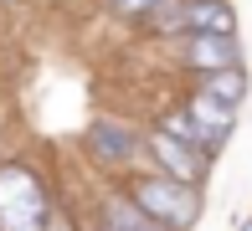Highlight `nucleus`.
Instances as JSON below:
<instances>
[{
  "instance_id": "0eeeda50",
  "label": "nucleus",
  "mask_w": 252,
  "mask_h": 231,
  "mask_svg": "<svg viewBox=\"0 0 252 231\" xmlns=\"http://www.w3.org/2000/svg\"><path fill=\"white\" fill-rule=\"evenodd\" d=\"M196 92L211 98V103H221V108H237V103L247 98V77H242V67H232V72H206Z\"/></svg>"
},
{
  "instance_id": "7ed1b4c3",
  "label": "nucleus",
  "mask_w": 252,
  "mask_h": 231,
  "mask_svg": "<svg viewBox=\"0 0 252 231\" xmlns=\"http://www.w3.org/2000/svg\"><path fill=\"white\" fill-rule=\"evenodd\" d=\"M180 62L206 77V72H232V67H242V52H237V36H186Z\"/></svg>"
},
{
  "instance_id": "9d476101",
  "label": "nucleus",
  "mask_w": 252,
  "mask_h": 231,
  "mask_svg": "<svg viewBox=\"0 0 252 231\" xmlns=\"http://www.w3.org/2000/svg\"><path fill=\"white\" fill-rule=\"evenodd\" d=\"M159 0H113V16L119 21H150V10Z\"/></svg>"
},
{
  "instance_id": "20e7f679",
  "label": "nucleus",
  "mask_w": 252,
  "mask_h": 231,
  "mask_svg": "<svg viewBox=\"0 0 252 231\" xmlns=\"http://www.w3.org/2000/svg\"><path fill=\"white\" fill-rule=\"evenodd\" d=\"M150 154L159 159V170H165L170 180H180V185H196L206 175V154H196L190 144H180V139H170V134H150Z\"/></svg>"
},
{
  "instance_id": "39448f33",
  "label": "nucleus",
  "mask_w": 252,
  "mask_h": 231,
  "mask_svg": "<svg viewBox=\"0 0 252 231\" xmlns=\"http://www.w3.org/2000/svg\"><path fill=\"white\" fill-rule=\"evenodd\" d=\"M88 149H93L98 165H129V159L139 154V139H134V129H124V123L103 118L98 129H93V139H88Z\"/></svg>"
},
{
  "instance_id": "423d86ee",
  "label": "nucleus",
  "mask_w": 252,
  "mask_h": 231,
  "mask_svg": "<svg viewBox=\"0 0 252 231\" xmlns=\"http://www.w3.org/2000/svg\"><path fill=\"white\" fill-rule=\"evenodd\" d=\"M186 113H190V123H196V134L206 139V149H221L226 134H232V113H237V108H221V103H211V98H201V92H196Z\"/></svg>"
},
{
  "instance_id": "1a4fd4ad",
  "label": "nucleus",
  "mask_w": 252,
  "mask_h": 231,
  "mask_svg": "<svg viewBox=\"0 0 252 231\" xmlns=\"http://www.w3.org/2000/svg\"><path fill=\"white\" fill-rule=\"evenodd\" d=\"M103 231H155V226L144 221V216L134 211L129 201H113V205H108V221H103Z\"/></svg>"
},
{
  "instance_id": "6e6552de",
  "label": "nucleus",
  "mask_w": 252,
  "mask_h": 231,
  "mask_svg": "<svg viewBox=\"0 0 252 231\" xmlns=\"http://www.w3.org/2000/svg\"><path fill=\"white\" fill-rule=\"evenodd\" d=\"M159 134H170V139H180V144H190L196 154H211V149H206V139L196 134V123H190V113H180V108H170L165 118H159Z\"/></svg>"
},
{
  "instance_id": "f03ea898",
  "label": "nucleus",
  "mask_w": 252,
  "mask_h": 231,
  "mask_svg": "<svg viewBox=\"0 0 252 231\" xmlns=\"http://www.w3.org/2000/svg\"><path fill=\"white\" fill-rule=\"evenodd\" d=\"M0 231H47V195L31 170H0Z\"/></svg>"
},
{
  "instance_id": "f257e3e1",
  "label": "nucleus",
  "mask_w": 252,
  "mask_h": 231,
  "mask_svg": "<svg viewBox=\"0 0 252 231\" xmlns=\"http://www.w3.org/2000/svg\"><path fill=\"white\" fill-rule=\"evenodd\" d=\"M129 205L150 226H159V231H186L201 216L196 185H180V180H170V175H139L134 190H129Z\"/></svg>"
},
{
  "instance_id": "9b49d317",
  "label": "nucleus",
  "mask_w": 252,
  "mask_h": 231,
  "mask_svg": "<svg viewBox=\"0 0 252 231\" xmlns=\"http://www.w3.org/2000/svg\"><path fill=\"white\" fill-rule=\"evenodd\" d=\"M242 231H252V221H242Z\"/></svg>"
}]
</instances>
